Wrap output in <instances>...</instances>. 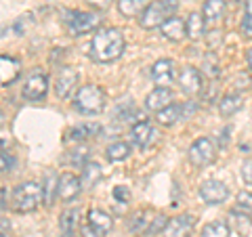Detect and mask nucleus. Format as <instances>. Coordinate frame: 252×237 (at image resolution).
Wrapping results in <instances>:
<instances>
[{
	"label": "nucleus",
	"mask_w": 252,
	"mask_h": 237,
	"mask_svg": "<svg viewBox=\"0 0 252 237\" xmlns=\"http://www.w3.org/2000/svg\"><path fill=\"white\" fill-rule=\"evenodd\" d=\"M124 34L118 28H105L94 31L93 42H91V59L97 63H112L122 57L124 53Z\"/></svg>",
	"instance_id": "obj_1"
},
{
	"label": "nucleus",
	"mask_w": 252,
	"mask_h": 237,
	"mask_svg": "<svg viewBox=\"0 0 252 237\" xmlns=\"http://www.w3.org/2000/svg\"><path fill=\"white\" fill-rule=\"evenodd\" d=\"M42 202H44L42 185L34 183V180L21 183V185H17V187L13 189L11 206H13L15 212H19V214H26V212H34Z\"/></svg>",
	"instance_id": "obj_2"
},
{
	"label": "nucleus",
	"mask_w": 252,
	"mask_h": 237,
	"mask_svg": "<svg viewBox=\"0 0 252 237\" xmlns=\"http://www.w3.org/2000/svg\"><path fill=\"white\" fill-rule=\"evenodd\" d=\"M179 11V2L177 0H154L147 4V9L141 15V28L143 30H156L162 28L164 21H168L170 17H175Z\"/></svg>",
	"instance_id": "obj_3"
},
{
	"label": "nucleus",
	"mask_w": 252,
	"mask_h": 237,
	"mask_svg": "<svg viewBox=\"0 0 252 237\" xmlns=\"http://www.w3.org/2000/svg\"><path fill=\"white\" fill-rule=\"evenodd\" d=\"M74 107L84 116H97L105 109V92L97 84H84L78 89Z\"/></svg>",
	"instance_id": "obj_4"
},
{
	"label": "nucleus",
	"mask_w": 252,
	"mask_h": 237,
	"mask_svg": "<svg viewBox=\"0 0 252 237\" xmlns=\"http://www.w3.org/2000/svg\"><path fill=\"white\" fill-rule=\"evenodd\" d=\"M63 23L67 26L72 36H82L97 30L101 26V17L97 13H84V11H65Z\"/></svg>",
	"instance_id": "obj_5"
},
{
	"label": "nucleus",
	"mask_w": 252,
	"mask_h": 237,
	"mask_svg": "<svg viewBox=\"0 0 252 237\" xmlns=\"http://www.w3.org/2000/svg\"><path fill=\"white\" fill-rule=\"evenodd\" d=\"M189 160H191L193 166L198 168H204L217 160V145L215 141L208 137H202L198 141H193V145L189 147Z\"/></svg>",
	"instance_id": "obj_6"
},
{
	"label": "nucleus",
	"mask_w": 252,
	"mask_h": 237,
	"mask_svg": "<svg viewBox=\"0 0 252 237\" xmlns=\"http://www.w3.org/2000/svg\"><path fill=\"white\" fill-rule=\"evenodd\" d=\"M177 82H179V89L183 90L187 97H195V94H200L202 89H204L200 69H195V67H191V65H185L183 69H181Z\"/></svg>",
	"instance_id": "obj_7"
},
{
	"label": "nucleus",
	"mask_w": 252,
	"mask_h": 237,
	"mask_svg": "<svg viewBox=\"0 0 252 237\" xmlns=\"http://www.w3.org/2000/svg\"><path fill=\"white\" fill-rule=\"evenodd\" d=\"M76 84H78V72L69 65H63L59 67L57 76H55V92H57L59 99H67L69 94L76 90Z\"/></svg>",
	"instance_id": "obj_8"
},
{
	"label": "nucleus",
	"mask_w": 252,
	"mask_h": 237,
	"mask_svg": "<svg viewBox=\"0 0 252 237\" xmlns=\"http://www.w3.org/2000/svg\"><path fill=\"white\" fill-rule=\"evenodd\" d=\"M193 227H195V218L191 214H181L168 220V225L162 231V237H191Z\"/></svg>",
	"instance_id": "obj_9"
},
{
	"label": "nucleus",
	"mask_w": 252,
	"mask_h": 237,
	"mask_svg": "<svg viewBox=\"0 0 252 237\" xmlns=\"http://www.w3.org/2000/svg\"><path fill=\"white\" fill-rule=\"evenodd\" d=\"M46 92H49V78L40 72L32 74L23 84V97L28 101H42Z\"/></svg>",
	"instance_id": "obj_10"
},
{
	"label": "nucleus",
	"mask_w": 252,
	"mask_h": 237,
	"mask_svg": "<svg viewBox=\"0 0 252 237\" xmlns=\"http://www.w3.org/2000/svg\"><path fill=\"white\" fill-rule=\"evenodd\" d=\"M200 197L210 206H219V204H223L227 197H229V189H227L225 183H220V180H206V183H202L200 187Z\"/></svg>",
	"instance_id": "obj_11"
},
{
	"label": "nucleus",
	"mask_w": 252,
	"mask_h": 237,
	"mask_svg": "<svg viewBox=\"0 0 252 237\" xmlns=\"http://www.w3.org/2000/svg\"><path fill=\"white\" fill-rule=\"evenodd\" d=\"M80 191H82V183H80V178H78L76 175H72V172H63V175L59 177L57 197L61 202L76 200V197L80 195Z\"/></svg>",
	"instance_id": "obj_12"
},
{
	"label": "nucleus",
	"mask_w": 252,
	"mask_h": 237,
	"mask_svg": "<svg viewBox=\"0 0 252 237\" xmlns=\"http://www.w3.org/2000/svg\"><path fill=\"white\" fill-rule=\"evenodd\" d=\"M172 99H175V94H172L170 89H166V86H156V89L145 97V109L158 114V112H162L164 107L172 105Z\"/></svg>",
	"instance_id": "obj_13"
},
{
	"label": "nucleus",
	"mask_w": 252,
	"mask_h": 237,
	"mask_svg": "<svg viewBox=\"0 0 252 237\" xmlns=\"http://www.w3.org/2000/svg\"><path fill=\"white\" fill-rule=\"evenodd\" d=\"M175 63H172L170 59H160V61H156L154 63V67H152V78H154V82L158 86H168L175 82Z\"/></svg>",
	"instance_id": "obj_14"
},
{
	"label": "nucleus",
	"mask_w": 252,
	"mask_h": 237,
	"mask_svg": "<svg viewBox=\"0 0 252 237\" xmlns=\"http://www.w3.org/2000/svg\"><path fill=\"white\" fill-rule=\"evenodd\" d=\"M21 74V63L15 57L0 55V86H11Z\"/></svg>",
	"instance_id": "obj_15"
},
{
	"label": "nucleus",
	"mask_w": 252,
	"mask_h": 237,
	"mask_svg": "<svg viewBox=\"0 0 252 237\" xmlns=\"http://www.w3.org/2000/svg\"><path fill=\"white\" fill-rule=\"evenodd\" d=\"M78 227H80V212H78V208L63 210L59 216V229H61L59 237H78L76 235Z\"/></svg>",
	"instance_id": "obj_16"
},
{
	"label": "nucleus",
	"mask_w": 252,
	"mask_h": 237,
	"mask_svg": "<svg viewBox=\"0 0 252 237\" xmlns=\"http://www.w3.org/2000/svg\"><path fill=\"white\" fill-rule=\"evenodd\" d=\"M152 139H154V128H152V124L145 122V120L137 122L130 128V143L135 147H139V149H145Z\"/></svg>",
	"instance_id": "obj_17"
},
{
	"label": "nucleus",
	"mask_w": 252,
	"mask_h": 237,
	"mask_svg": "<svg viewBox=\"0 0 252 237\" xmlns=\"http://www.w3.org/2000/svg\"><path fill=\"white\" fill-rule=\"evenodd\" d=\"M160 31H162V36L166 38V40H170V42H181L187 36L185 21L179 19V17H170L168 21H164Z\"/></svg>",
	"instance_id": "obj_18"
},
{
	"label": "nucleus",
	"mask_w": 252,
	"mask_h": 237,
	"mask_svg": "<svg viewBox=\"0 0 252 237\" xmlns=\"http://www.w3.org/2000/svg\"><path fill=\"white\" fill-rule=\"evenodd\" d=\"M89 157H91V151L89 147L84 145H76L74 149H69L63 157V164L69 166V168H84L86 164H89Z\"/></svg>",
	"instance_id": "obj_19"
},
{
	"label": "nucleus",
	"mask_w": 252,
	"mask_h": 237,
	"mask_svg": "<svg viewBox=\"0 0 252 237\" xmlns=\"http://www.w3.org/2000/svg\"><path fill=\"white\" fill-rule=\"evenodd\" d=\"M227 225L231 229H235L240 235H248L252 231V218L246 210H231L229 212V220H227Z\"/></svg>",
	"instance_id": "obj_20"
},
{
	"label": "nucleus",
	"mask_w": 252,
	"mask_h": 237,
	"mask_svg": "<svg viewBox=\"0 0 252 237\" xmlns=\"http://www.w3.org/2000/svg\"><path fill=\"white\" fill-rule=\"evenodd\" d=\"M185 30H187V38H191L193 42L200 40V38L204 36V31H206V19H204V15H200V13L187 15Z\"/></svg>",
	"instance_id": "obj_21"
},
{
	"label": "nucleus",
	"mask_w": 252,
	"mask_h": 237,
	"mask_svg": "<svg viewBox=\"0 0 252 237\" xmlns=\"http://www.w3.org/2000/svg\"><path fill=\"white\" fill-rule=\"evenodd\" d=\"M244 105V99H242V94L240 92H229V94H225L223 99H220V103H219V112L223 118H229L233 114H238L240 109Z\"/></svg>",
	"instance_id": "obj_22"
},
{
	"label": "nucleus",
	"mask_w": 252,
	"mask_h": 237,
	"mask_svg": "<svg viewBox=\"0 0 252 237\" xmlns=\"http://www.w3.org/2000/svg\"><path fill=\"white\" fill-rule=\"evenodd\" d=\"M225 11H227L225 0H206L204 2V19H206V23H219L225 17Z\"/></svg>",
	"instance_id": "obj_23"
},
{
	"label": "nucleus",
	"mask_w": 252,
	"mask_h": 237,
	"mask_svg": "<svg viewBox=\"0 0 252 237\" xmlns=\"http://www.w3.org/2000/svg\"><path fill=\"white\" fill-rule=\"evenodd\" d=\"M149 0H118V11L122 17H139L147 9Z\"/></svg>",
	"instance_id": "obj_24"
},
{
	"label": "nucleus",
	"mask_w": 252,
	"mask_h": 237,
	"mask_svg": "<svg viewBox=\"0 0 252 237\" xmlns=\"http://www.w3.org/2000/svg\"><path fill=\"white\" fill-rule=\"evenodd\" d=\"M101 177H103V170H101V166L97 162H89L82 168V177H80L82 189H93L101 180Z\"/></svg>",
	"instance_id": "obj_25"
},
{
	"label": "nucleus",
	"mask_w": 252,
	"mask_h": 237,
	"mask_svg": "<svg viewBox=\"0 0 252 237\" xmlns=\"http://www.w3.org/2000/svg\"><path fill=\"white\" fill-rule=\"evenodd\" d=\"M89 223L94 227V229H99V231H103V233H107L109 229L114 227V220H112V216L107 214V212H103V210H99V208H94V210H89Z\"/></svg>",
	"instance_id": "obj_26"
},
{
	"label": "nucleus",
	"mask_w": 252,
	"mask_h": 237,
	"mask_svg": "<svg viewBox=\"0 0 252 237\" xmlns=\"http://www.w3.org/2000/svg\"><path fill=\"white\" fill-rule=\"evenodd\" d=\"M156 120H158V124H162V126H172L177 120H183V109H181V105L172 103L168 107H164L162 112H158Z\"/></svg>",
	"instance_id": "obj_27"
},
{
	"label": "nucleus",
	"mask_w": 252,
	"mask_h": 237,
	"mask_svg": "<svg viewBox=\"0 0 252 237\" xmlns=\"http://www.w3.org/2000/svg\"><path fill=\"white\" fill-rule=\"evenodd\" d=\"M105 155L109 162H122L130 155V145L126 141H116V143H112L105 149Z\"/></svg>",
	"instance_id": "obj_28"
},
{
	"label": "nucleus",
	"mask_w": 252,
	"mask_h": 237,
	"mask_svg": "<svg viewBox=\"0 0 252 237\" xmlns=\"http://www.w3.org/2000/svg\"><path fill=\"white\" fill-rule=\"evenodd\" d=\"M57 185H59V177L55 172H46V180L42 185V191H44V204L51 206V204L57 200Z\"/></svg>",
	"instance_id": "obj_29"
},
{
	"label": "nucleus",
	"mask_w": 252,
	"mask_h": 237,
	"mask_svg": "<svg viewBox=\"0 0 252 237\" xmlns=\"http://www.w3.org/2000/svg\"><path fill=\"white\" fill-rule=\"evenodd\" d=\"M231 235V227L223 223V220H215V223H208L202 229V237H229Z\"/></svg>",
	"instance_id": "obj_30"
},
{
	"label": "nucleus",
	"mask_w": 252,
	"mask_h": 237,
	"mask_svg": "<svg viewBox=\"0 0 252 237\" xmlns=\"http://www.w3.org/2000/svg\"><path fill=\"white\" fill-rule=\"evenodd\" d=\"M101 128L97 124H80V126H76V128L69 130V141H86V139H91L94 137Z\"/></svg>",
	"instance_id": "obj_31"
},
{
	"label": "nucleus",
	"mask_w": 252,
	"mask_h": 237,
	"mask_svg": "<svg viewBox=\"0 0 252 237\" xmlns=\"http://www.w3.org/2000/svg\"><path fill=\"white\" fill-rule=\"evenodd\" d=\"M147 216H149V212H137V214L128 220V229L132 233H143V231L147 233V229L154 220V218H147Z\"/></svg>",
	"instance_id": "obj_32"
},
{
	"label": "nucleus",
	"mask_w": 252,
	"mask_h": 237,
	"mask_svg": "<svg viewBox=\"0 0 252 237\" xmlns=\"http://www.w3.org/2000/svg\"><path fill=\"white\" fill-rule=\"evenodd\" d=\"M240 30L246 38H252V0H246V13H244Z\"/></svg>",
	"instance_id": "obj_33"
},
{
	"label": "nucleus",
	"mask_w": 252,
	"mask_h": 237,
	"mask_svg": "<svg viewBox=\"0 0 252 237\" xmlns=\"http://www.w3.org/2000/svg\"><path fill=\"white\" fill-rule=\"evenodd\" d=\"M168 220H170V218H166L164 214L154 216L152 225H149V229H147V235H158V233H162V231H164V227L168 225Z\"/></svg>",
	"instance_id": "obj_34"
},
{
	"label": "nucleus",
	"mask_w": 252,
	"mask_h": 237,
	"mask_svg": "<svg viewBox=\"0 0 252 237\" xmlns=\"http://www.w3.org/2000/svg\"><path fill=\"white\" fill-rule=\"evenodd\" d=\"M114 197H116V202H120V204H128L130 202L128 187H126V185H116L114 187Z\"/></svg>",
	"instance_id": "obj_35"
},
{
	"label": "nucleus",
	"mask_w": 252,
	"mask_h": 237,
	"mask_svg": "<svg viewBox=\"0 0 252 237\" xmlns=\"http://www.w3.org/2000/svg\"><path fill=\"white\" fill-rule=\"evenodd\" d=\"M13 164H15V160H13L9 153L0 151V175H6V172H11L13 170Z\"/></svg>",
	"instance_id": "obj_36"
},
{
	"label": "nucleus",
	"mask_w": 252,
	"mask_h": 237,
	"mask_svg": "<svg viewBox=\"0 0 252 237\" xmlns=\"http://www.w3.org/2000/svg\"><path fill=\"white\" fill-rule=\"evenodd\" d=\"M238 204H240V208H244L246 212H250V210H252V193L240 191V193H238Z\"/></svg>",
	"instance_id": "obj_37"
},
{
	"label": "nucleus",
	"mask_w": 252,
	"mask_h": 237,
	"mask_svg": "<svg viewBox=\"0 0 252 237\" xmlns=\"http://www.w3.org/2000/svg\"><path fill=\"white\" fill-rule=\"evenodd\" d=\"M82 235H84V237H105V233H103V231L94 229L91 223H86V225L82 227Z\"/></svg>",
	"instance_id": "obj_38"
},
{
	"label": "nucleus",
	"mask_w": 252,
	"mask_h": 237,
	"mask_svg": "<svg viewBox=\"0 0 252 237\" xmlns=\"http://www.w3.org/2000/svg\"><path fill=\"white\" fill-rule=\"evenodd\" d=\"M242 178H244V183L252 185V160L244 162V166H242Z\"/></svg>",
	"instance_id": "obj_39"
},
{
	"label": "nucleus",
	"mask_w": 252,
	"mask_h": 237,
	"mask_svg": "<svg viewBox=\"0 0 252 237\" xmlns=\"http://www.w3.org/2000/svg\"><path fill=\"white\" fill-rule=\"evenodd\" d=\"M181 109H183V120H187V118H191L195 114V103L193 101H187V103H181Z\"/></svg>",
	"instance_id": "obj_40"
},
{
	"label": "nucleus",
	"mask_w": 252,
	"mask_h": 237,
	"mask_svg": "<svg viewBox=\"0 0 252 237\" xmlns=\"http://www.w3.org/2000/svg\"><path fill=\"white\" fill-rule=\"evenodd\" d=\"M86 2H89V4H93L94 9H107V6L112 4L114 0H86Z\"/></svg>",
	"instance_id": "obj_41"
},
{
	"label": "nucleus",
	"mask_w": 252,
	"mask_h": 237,
	"mask_svg": "<svg viewBox=\"0 0 252 237\" xmlns=\"http://www.w3.org/2000/svg\"><path fill=\"white\" fill-rule=\"evenodd\" d=\"M246 59H248V67L252 69V49L248 51V55H246Z\"/></svg>",
	"instance_id": "obj_42"
},
{
	"label": "nucleus",
	"mask_w": 252,
	"mask_h": 237,
	"mask_svg": "<svg viewBox=\"0 0 252 237\" xmlns=\"http://www.w3.org/2000/svg\"><path fill=\"white\" fill-rule=\"evenodd\" d=\"M4 118H6V116H4V112L0 109V126H4Z\"/></svg>",
	"instance_id": "obj_43"
},
{
	"label": "nucleus",
	"mask_w": 252,
	"mask_h": 237,
	"mask_svg": "<svg viewBox=\"0 0 252 237\" xmlns=\"http://www.w3.org/2000/svg\"><path fill=\"white\" fill-rule=\"evenodd\" d=\"M2 147H4V141H0V151H2Z\"/></svg>",
	"instance_id": "obj_44"
},
{
	"label": "nucleus",
	"mask_w": 252,
	"mask_h": 237,
	"mask_svg": "<svg viewBox=\"0 0 252 237\" xmlns=\"http://www.w3.org/2000/svg\"><path fill=\"white\" fill-rule=\"evenodd\" d=\"M0 237H6V235H4V233H2V231H0Z\"/></svg>",
	"instance_id": "obj_45"
},
{
	"label": "nucleus",
	"mask_w": 252,
	"mask_h": 237,
	"mask_svg": "<svg viewBox=\"0 0 252 237\" xmlns=\"http://www.w3.org/2000/svg\"><path fill=\"white\" fill-rule=\"evenodd\" d=\"M238 2H244V0H238Z\"/></svg>",
	"instance_id": "obj_46"
}]
</instances>
